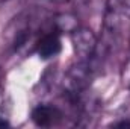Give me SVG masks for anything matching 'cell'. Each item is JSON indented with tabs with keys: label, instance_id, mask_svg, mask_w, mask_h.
Segmentation results:
<instances>
[{
	"label": "cell",
	"instance_id": "obj_2",
	"mask_svg": "<svg viewBox=\"0 0 130 129\" xmlns=\"http://www.w3.org/2000/svg\"><path fill=\"white\" fill-rule=\"evenodd\" d=\"M71 40H73V46H74L77 59L91 64L98 43L97 36L92 33V31H89L86 28H76L73 31Z\"/></svg>",
	"mask_w": 130,
	"mask_h": 129
},
{
	"label": "cell",
	"instance_id": "obj_4",
	"mask_svg": "<svg viewBox=\"0 0 130 129\" xmlns=\"http://www.w3.org/2000/svg\"><path fill=\"white\" fill-rule=\"evenodd\" d=\"M35 50H36V53L39 55L41 59H50V58L58 56L62 50V43H61L59 32L48 31L47 33H44L35 43Z\"/></svg>",
	"mask_w": 130,
	"mask_h": 129
},
{
	"label": "cell",
	"instance_id": "obj_3",
	"mask_svg": "<svg viewBox=\"0 0 130 129\" xmlns=\"http://www.w3.org/2000/svg\"><path fill=\"white\" fill-rule=\"evenodd\" d=\"M64 119V112L61 108H58L56 105H50V103H41L38 106H35L32 111V120L36 126L41 128H50V126H56L61 120Z\"/></svg>",
	"mask_w": 130,
	"mask_h": 129
},
{
	"label": "cell",
	"instance_id": "obj_5",
	"mask_svg": "<svg viewBox=\"0 0 130 129\" xmlns=\"http://www.w3.org/2000/svg\"><path fill=\"white\" fill-rule=\"evenodd\" d=\"M107 11L130 20V0H107Z\"/></svg>",
	"mask_w": 130,
	"mask_h": 129
},
{
	"label": "cell",
	"instance_id": "obj_6",
	"mask_svg": "<svg viewBox=\"0 0 130 129\" xmlns=\"http://www.w3.org/2000/svg\"><path fill=\"white\" fill-rule=\"evenodd\" d=\"M5 126H9V122L3 117H0V128H5Z\"/></svg>",
	"mask_w": 130,
	"mask_h": 129
},
{
	"label": "cell",
	"instance_id": "obj_1",
	"mask_svg": "<svg viewBox=\"0 0 130 129\" xmlns=\"http://www.w3.org/2000/svg\"><path fill=\"white\" fill-rule=\"evenodd\" d=\"M42 18H39L35 11H24L20 15H17L5 29V47L11 52H17L21 47H24L35 33L38 32L39 24Z\"/></svg>",
	"mask_w": 130,
	"mask_h": 129
},
{
	"label": "cell",
	"instance_id": "obj_7",
	"mask_svg": "<svg viewBox=\"0 0 130 129\" xmlns=\"http://www.w3.org/2000/svg\"><path fill=\"white\" fill-rule=\"evenodd\" d=\"M48 2L56 3V5H61V3H68V2H71V0H48Z\"/></svg>",
	"mask_w": 130,
	"mask_h": 129
}]
</instances>
